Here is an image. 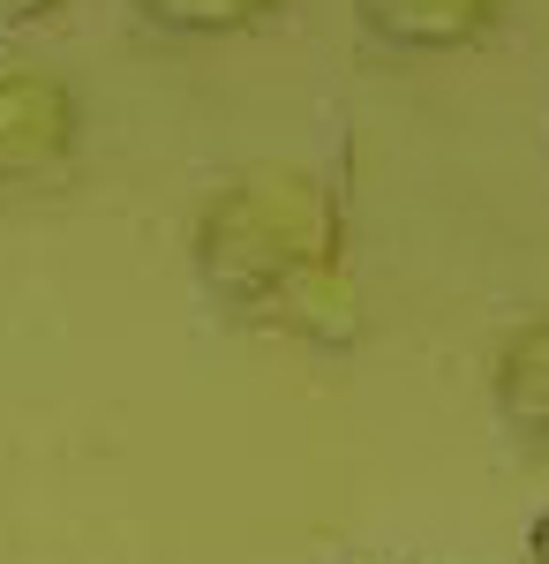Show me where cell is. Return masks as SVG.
<instances>
[{
    "mask_svg": "<svg viewBox=\"0 0 549 564\" xmlns=\"http://www.w3.org/2000/svg\"><path fill=\"white\" fill-rule=\"evenodd\" d=\"M68 0H0V31H31L45 15H61Z\"/></svg>",
    "mask_w": 549,
    "mask_h": 564,
    "instance_id": "obj_6",
    "label": "cell"
},
{
    "mask_svg": "<svg viewBox=\"0 0 549 564\" xmlns=\"http://www.w3.org/2000/svg\"><path fill=\"white\" fill-rule=\"evenodd\" d=\"M489 406L527 452L549 436V324L542 316H519L512 339L489 354Z\"/></svg>",
    "mask_w": 549,
    "mask_h": 564,
    "instance_id": "obj_4",
    "label": "cell"
},
{
    "mask_svg": "<svg viewBox=\"0 0 549 564\" xmlns=\"http://www.w3.org/2000/svg\"><path fill=\"white\" fill-rule=\"evenodd\" d=\"M189 263H196V286L256 332L354 347L369 324L332 181L287 159L218 181L189 226Z\"/></svg>",
    "mask_w": 549,
    "mask_h": 564,
    "instance_id": "obj_1",
    "label": "cell"
},
{
    "mask_svg": "<svg viewBox=\"0 0 549 564\" xmlns=\"http://www.w3.org/2000/svg\"><path fill=\"white\" fill-rule=\"evenodd\" d=\"M505 0H354V23L391 53H460L497 31Z\"/></svg>",
    "mask_w": 549,
    "mask_h": 564,
    "instance_id": "obj_3",
    "label": "cell"
},
{
    "mask_svg": "<svg viewBox=\"0 0 549 564\" xmlns=\"http://www.w3.org/2000/svg\"><path fill=\"white\" fill-rule=\"evenodd\" d=\"M128 8L173 39H234V31H256L279 0H128Z\"/></svg>",
    "mask_w": 549,
    "mask_h": 564,
    "instance_id": "obj_5",
    "label": "cell"
},
{
    "mask_svg": "<svg viewBox=\"0 0 549 564\" xmlns=\"http://www.w3.org/2000/svg\"><path fill=\"white\" fill-rule=\"evenodd\" d=\"M84 143V98L39 76V68H0V181H45L61 174Z\"/></svg>",
    "mask_w": 549,
    "mask_h": 564,
    "instance_id": "obj_2",
    "label": "cell"
}]
</instances>
